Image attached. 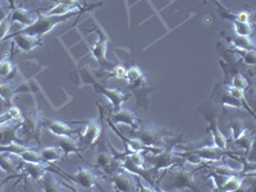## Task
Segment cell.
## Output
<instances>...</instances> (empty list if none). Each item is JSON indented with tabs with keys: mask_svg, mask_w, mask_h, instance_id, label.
I'll return each mask as SVG.
<instances>
[{
	"mask_svg": "<svg viewBox=\"0 0 256 192\" xmlns=\"http://www.w3.org/2000/svg\"><path fill=\"white\" fill-rule=\"evenodd\" d=\"M81 12H72L70 14L66 16H46V14H41L38 10H36V20H34V24H31L30 26L24 27V28H20V34H27V35L31 36H36V38H42L46 34H49L52 28L58 24H64V22H67L70 18H72L73 16L80 14Z\"/></svg>",
	"mask_w": 256,
	"mask_h": 192,
	"instance_id": "1",
	"label": "cell"
},
{
	"mask_svg": "<svg viewBox=\"0 0 256 192\" xmlns=\"http://www.w3.org/2000/svg\"><path fill=\"white\" fill-rule=\"evenodd\" d=\"M166 173L168 176L166 177L164 187L160 190L166 191H180V190H192V191H198L196 186L195 177L192 172L186 170L184 166H172L166 169Z\"/></svg>",
	"mask_w": 256,
	"mask_h": 192,
	"instance_id": "2",
	"label": "cell"
},
{
	"mask_svg": "<svg viewBox=\"0 0 256 192\" xmlns=\"http://www.w3.org/2000/svg\"><path fill=\"white\" fill-rule=\"evenodd\" d=\"M80 74L84 77V84H92V88H95L96 92L102 94V95H104L105 98H106V100L110 102L112 108H113L114 112L120 110L123 102H127V100L131 98V94L122 92V91L116 90V88H106V86H104L102 84H100V82H96L95 80H92L90 73L88 72V68H82V70H80Z\"/></svg>",
	"mask_w": 256,
	"mask_h": 192,
	"instance_id": "3",
	"label": "cell"
},
{
	"mask_svg": "<svg viewBox=\"0 0 256 192\" xmlns=\"http://www.w3.org/2000/svg\"><path fill=\"white\" fill-rule=\"evenodd\" d=\"M22 126L20 131L27 136L28 140H36L40 145V128H41V113L38 109L22 108Z\"/></svg>",
	"mask_w": 256,
	"mask_h": 192,
	"instance_id": "4",
	"label": "cell"
},
{
	"mask_svg": "<svg viewBox=\"0 0 256 192\" xmlns=\"http://www.w3.org/2000/svg\"><path fill=\"white\" fill-rule=\"evenodd\" d=\"M132 136L138 138L141 142L148 146L166 148V146L173 145V142H169V136L152 127H141L140 126L137 130L132 131Z\"/></svg>",
	"mask_w": 256,
	"mask_h": 192,
	"instance_id": "5",
	"label": "cell"
},
{
	"mask_svg": "<svg viewBox=\"0 0 256 192\" xmlns=\"http://www.w3.org/2000/svg\"><path fill=\"white\" fill-rule=\"evenodd\" d=\"M78 134V145L81 150L92 148L102 136V123L99 120H90L84 126V131H81Z\"/></svg>",
	"mask_w": 256,
	"mask_h": 192,
	"instance_id": "6",
	"label": "cell"
},
{
	"mask_svg": "<svg viewBox=\"0 0 256 192\" xmlns=\"http://www.w3.org/2000/svg\"><path fill=\"white\" fill-rule=\"evenodd\" d=\"M110 182L116 191L132 192L138 190V186H137V176L127 172L124 169H120V170L116 172L114 174H112Z\"/></svg>",
	"mask_w": 256,
	"mask_h": 192,
	"instance_id": "7",
	"label": "cell"
},
{
	"mask_svg": "<svg viewBox=\"0 0 256 192\" xmlns=\"http://www.w3.org/2000/svg\"><path fill=\"white\" fill-rule=\"evenodd\" d=\"M96 34H98L99 38H98V41H96L95 45L91 49V54L96 59V62L102 66V70H113V64L106 59V49H108L109 38L99 28L96 30Z\"/></svg>",
	"mask_w": 256,
	"mask_h": 192,
	"instance_id": "8",
	"label": "cell"
},
{
	"mask_svg": "<svg viewBox=\"0 0 256 192\" xmlns=\"http://www.w3.org/2000/svg\"><path fill=\"white\" fill-rule=\"evenodd\" d=\"M62 173H63L68 180H70L76 184L81 186L82 188L90 190L99 184V177H98V174L88 168H78V170H77L76 173H72V174L66 172Z\"/></svg>",
	"mask_w": 256,
	"mask_h": 192,
	"instance_id": "9",
	"label": "cell"
},
{
	"mask_svg": "<svg viewBox=\"0 0 256 192\" xmlns=\"http://www.w3.org/2000/svg\"><path fill=\"white\" fill-rule=\"evenodd\" d=\"M32 84L28 82H24L20 84H13L10 82H4L0 84V99L3 100L4 104L6 106H10L14 98L17 94H24V92H32Z\"/></svg>",
	"mask_w": 256,
	"mask_h": 192,
	"instance_id": "10",
	"label": "cell"
},
{
	"mask_svg": "<svg viewBox=\"0 0 256 192\" xmlns=\"http://www.w3.org/2000/svg\"><path fill=\"white\" fill-rule=\"evenodd\" d=\"M41 127L46 128L48 131L52 132L56 137H73L74 134H78L81 130H73L67 122H60V120H52L48 118L41 116Z\"/></svg>",
	"mask_w": 256,
	"mask_h": 192,
	"instance_id": "11",
	"label": "cell"
},
{
	"mask_svg": "<svg viewBox=\"0 0 256 192\" xmlns=\"http://www.w3.org/2000/svg\"><path fill=\"white\" fill-rule=\"evenodd\" d=\"M12 40L13 44L18 48L20 50H22L24 52H30V50L35 49V48L41 46L42 42H41L40 38H36V36L27 35V34H20V32H14V34H10V35H6V38L3 41H9Z\"/></svg>",
	"mask_w": 256,
	"mask_h": 192,
	"instance_id": "12",
	"label": "cell"
},
{
	"mask_svg": "<svg viewBox=\"0 0 256 192\" xmlns=\"http://www.w3.org/2000/svg\"><path fill=\"white\" fill-rule=\"evenodd\" d=\"M20 126H22V118L14 120L13 124H8V123L0 124V145H9L13 142L24 144V141L18 137Z\"/></svg>",
	"mask_w": 256,
	"mask_h": 192,
	"instance_id": "13",
	"label": "cell"
},
{
	"mask_svg": "<svg viewBox=\"0 0 256 192\" xmlns=\"http://www.w3.org/2000/svg\"><path fill=\"white\" fill-rule=\"evenodd\" d=\"M108 120L113 123L114 126H127V127L131 128L132 131H134V130H137V128L140 127L141 123V120L134 116V113H132V112L130 110H123V109L112 113Z\"/></svg>",
	"mask_w": 256,
	"mask_h": 192,
	"instance_id": "14",
	"label": "cell"
},
{
	"mask_svg": "<svg viewBox=\"0 0 256 192\" xmlns=\"http://www.w3.org/2000/svg\"><path fill=\"white\" fill-rule=\"evenodd\" d=\"M18 168L24 172V174L26 177L31 178L32 180L38 182L42 176L46 172L52 170V166L50 164H40V163H27L24 160L20 159V166Z\"/></svg>",
	"mask_w": 256,
	"mask_h": 192,
	"instance_id": "15",
	"label": "cell"
},
{
	"mask_svg": "<svg viewBox=\"0 0 256 192\" xmlns=\"http://www.w3.org/2000/svg\"><path fill=\"white\" fill-rule=\"evenodd\" d=\"M96 166L102 169V172L106 176L114 174L122 169L120 166V160H116L112 152H100L96 158Z\"/></svg>",
	"mask_w": 256,
	"mask_h": 192,
	"instance_id": "16",
	"label": "cell"
},
{
	"mask_svg": "<svg viewBox=\"0 0 256 192\" xmlns=\"http://www.w3.org/2000/svg\"><path fill=\"white\" fill-rule=\"evenodd\" d=\"M192 152H196L204 162H222L226 156L232 155V152H227V150H222L214 145L202 146V148H195Z\"/></svg>",
	"mask_w": 256,
	"mask_h": 192,
	"instance_id": "17",
	"label": "cell"
},
{
	"mask_svg": "<svg viewBox=\"0 0 256 192\" xmlns=\"http://www.w3.org/2000/svg\"><path fill=\"white\" fill-rule=\"evenodd\" d=\"M17 76V67L13 60L12 54H6L0 60V84L9 82Z\"/></svg>",
	"mask_w": 256,
	"mask_h": 192,
	"instance_id": "18",
	"label": "cell"
},
{
	"mask_svg": "<svg viewBox=\"0 0 256 192\" xmlns=\"http://www.w3.org/2000/svg\"><path fill=\"white\" fill-rule=\"evenodd\" d=\"M126 81L128 82L130 88L134 90H138V88H144L146 86L145 77H144V72L138 66H132L126 70Z\"/></svg>",
	"mask_w": 256,
	"mask_h": 192,
	"instance_id": "19",
	"label": "cell"
},
{
	"mask_svg": "<svg viewBox=\"0 0 256 192\" xmlns=\"http://www.w3.org/2000/svg\"><path fill=\"white\" fill-rule=\"evenodd\" d=\"M9 13H10V22L12 24H20L24 27L30 26L36 20L34 17L35 12H28V10L24 9L22 6H13V8H10V12Z\"/></svg>",
	"mask_w": 256,
	"mask_h": 192,
	"instance_id": "20",
	"label": "cell"
},
{
	"mask_svg": "<svg viewBox=\"0 0 256 192\" xmlns=\"http://www.w3.org/2000/svg\"><path fill=\"white\" fill-rule=\"evenodd\" d=\"M208 120H209V131L212 132V145L216 146V148H222V150H227L228 148V141L226 138L222 131L219 130L218 127V120H216V116H206Z\"/></svg>",
	"mask_w": 256,
	"mask_h": 192,
	"instance_id": "21",
	"label": "cell"
},
{
	"mask_svg": "<svg viewBox=\"0 0 256 192\" xmlns=\"http://www.w3.org/2000/svg\"><path fill=\"white\" fill-rule=\"evenodd\" d=\"M233 141H234V145H236L237 148H242L244 152V155L248 156V155L250 154L251 148H252L254 141H255V134H254V132L250 131L248 128L244 127V130L240 134V136L237 137V138H234Z\"/></svg>",
	"mask_w": 256,
	"mask_h": 192,
	"instance_id": "22",
	"label": "cell"
},
{
	"mask_svg": "<svg viewBox=\"0 0 256 192\" xmlns=\"http://www.w3.org/2000/svg\"><path fill=\"white\" fill-rule=\"evenodd\" d=\"M36 184H40L41 190H44V191H62L63 190V186H62V184L59 182V180H56V178L52 176V170H49V172L45 173L42 177L40 178V180L36 182Z\"/></svg>",
	"mask_w": 256,
	"mask_h": 192,
	"instance_id": "23",
	"label": "cell"
},
{
	"mask_svg": "<svg viewBox=\"0 0 256 192\" xmlns=\"http://www.w3.org/2000/svg\"><path fill=\"white\" fill-rule=\"evenodd\" d=\"M41 158L46 162L48 164H54L62 159L63 156V150L60 146H48V148H41L40 150Z\"/></svg>",
	"mask_w": 256,
	"mask_h": 192,
	"instance_id": "24",
	"label": "cell"
},
{
	"mask_svg": "<svg viewBox=\"0 0 256 192\" xmlns=\"http://www.w3.org/2000/svg\"><path fill=\"white\" fill-rule=\"evenodd\" d=\"M58 146H60L62 150H63V156L67 158L70 154H77L81 152V148L78 145V140L73 138V137H60V141H59ZM81 156V155H80Z\"/></svg>",
	"mask_w": 256,
	"mask_h": 192,
	"instance_id": "25",
	"label": "cell"
},
{
	"mask_svg": "<svg viewBox=\"0 0 256 192\" xmlns=\"http://www.w3.org/2000/svg\"><path fill=\"white\" fill-rule=\"evenodd\" d=\"M248 173H241V174H233V176H228L224 184L222 186L220 191L222 192H233L237 191V190L241 188L242 184H244V178L248 177Z\"/></svg>",
	"mask_w": 256,
	"mask_h": 192,
	"instance_id": "26",
	"label": "cell"
},
{
	"mask_svg": "<svg viewBox=\"0 0 256 192\" xmlns=\"http://www.w3.org/2000/svg\"><path fill=\"white\" fill-rule=\"evenodd\" d=\"M13 155L8 154V152H0V169L3 170L6 174H14V176H20L17 172V168H16V164L12 159ZM24 177V176H20Z\"/></svg>",
	"mask_w": 256,
	"mask_h": 192,
	"instance_id": "27",
	"label": "cell"
},
{
	"mask_svg": "<svg viewBox=\"0 0 256 192\" xmlns=\"http://www.w3.org/2000/svg\"><path fill=\"white\" fill-rule=\"evenodd\" d=\"M230 52H234V54H238L242 58V60L244 62V64H248V66H251L254 67L256 63V56H255V50H248V49H241V48L233 46L230 48Z\"/></svg>",
	"mask_w": 256,
	"mask_h": 192,
	"instance_id": "28",
	"label": "cell"
},
{
	"mask_svg": "<svg viewBox=\"0 0 256 192\" xmlns=\"http://www.w3.org/2000/svg\"><path fill=\"white\" fill-rule=\"evenodd\" d=\"M20 160H24V162H27V163H40V164H48L42 158H41L40 152H35V150H32V148H26L24 152H20L18 155ZM52 166V164H50Z\"/></svg>",
	"mask_w": 256,
	"mask_h": 192,
	"instance_id": "29",
	"label": "cell"
},
{
	"mask_svg": "<svg viewBox=\"0 0 256 192\" xmlns=\"http://www.w3.org/2000/svg\"><path fill=\"white\" fill-rule=\"evenodd\" d=\"M233 27H234V32L237 36H242V38H250L252 34V26L250 22H240V20H232Z\"/></svg>",
	"mask_w": 256,
	"mask_h": 192,
	"instance_id": "30",
	"label": "cell"
},
{
	"mask_svg": "<svg viewBox=\"0 0 256 192\" xmlns=\"http://www.w3.org/2000/svg\"><path fill=\"white\" fill-rule=\"evenodd\" d=\"M72 12H81L82 10H77V9H72L70 6H64V4L60 3H56V6L50 8L45 14L46 16H66V14H70Z\"/></svg>",
	"mask_w": 256,
	"mask_h": 192,
	"instance_id": "31",
	"label": "cell"
},
{
	"mask_svg": "<svg viewBox=\"0 0 256 192\" xmlns=\"http://www.w3.org/2000/svg\"><path fill=\"white\" fill-rule=\"evenodd\" d=\"M230 42V45L237 48H241V49H248V50H255L254 46V42L248 38H242V36H237L236 38H228Z\"/></svg>",
	"mask_w": 256,
	"mask_h": 192,
	"instance_id": "32",
	"label": "cell"
},
{
	"mask_svg": "<svg viewBox=\"0 0 256 192\" xmlns=\"http://www.w3.org/2000/svg\"><path fill=\"white\" fill-rule=\"evenodd\" d=\"M230 86H234V88H241V90L246 91L250 84H248V81L246 80V77H244V74H241L240 72H236L232 77V84H230Z\"/></svg>",
	"mask_w": 256,
	"mask_h": 192,
	"instance_id": "33",
	"label": "cell"
},
{
	"mask_svg": "<svg viewBox=\"0 0 256 192\" xmlns=\"http://www.w3.org/2000/svg\"><path fill=\"white\" fill-rule=\"evenodd\" d=\"M10 26H12V22H10V13H8L3 20H0V42L6 38Z\"/></svg>",
	"mask_w": 256,
	"mask_h": 192,
	"instance_id": "34",
	"label": "cell"
},
{
	"mask_svg": "<svg viewBox=\"0 0 256 192\" xmlns=\"http://www.w3.org/2000/svg\"><path fill=\"white\" fill-rule=\"evenodd\" d=\"M230 132H232V140L237 138L240 136L242 131L244 130V124L241 120L236 118V120H232L230 122Z\"/></svg>",
	"mask_w": 256,
	"mask_h": 192,
	"instance_id": "35",
	"label": "cell"
},
{
	"mask_svg": "<svg viewBox=\"0 0 256 192\" xmlns=\"http://www.w3.org/2000/svg\"><path fill=\"white\" fill-rule=\"evenodd\" d=\"M208 177L212 180V184H214V190H216V191H220L222 186H223L224 182H226V180H227V176L218 174V173H216V172L210 173Z\"/></svg>",
	"mask_w": 256,
	"mask_h": 192,
	"instance_id": "36",
	"label": "cell"
},
{
	"mask_svg": "<svg viewBox=\"0 0 256 192\" xmlns=\"http://www.w3.org/2000/svg\"><path fill=\"white\" fill-rule=\"evenodd\" d=\"M227 94L232 96V98H234V99L246 102V91L241 90V88H234V86H230V88H227Z\"/></svg>",
	"mask_w": 256,
	"mask_h": 192,
	"instance_id": "37",
	"label": "cell"
},
{
	"mask_svg": "<svg viewBox=\"0 0 256 192\" xmlns=\"http://www.w3.org/2000/svg\"><path fill=\"white\" fill-rule=\"evenodd\" d=\"M126 68L123 66H116V67L112 70V76H114L116 78H120V80H124L126 77Z\"/></svg>",
	"mask_w": 256,
	"mask_h": 192,
	"instance_id": "38",
	"label": "cell"
},
{
	"mask_svg": "<svg viewBox=\"0 0 256 192\" xmlns=\"http://www.w3.org/2000/svg\"><path fill=\"white\" fill-rule=\"evenodd\" d=\"M236 20L240 22H250L251 20V13L248 10H242V12L236 13Z\"/></svg>",
	"mask_w": 256,
	"mask_h": 192,
	"instance_id": "39",
	"label": "cell"
},
{
	"mask_svg": "<svg viewBox=\"0 0 256 192\" xmlns=\"http://www.w3.org/2000/svg\"><path fill=\"white\" fill-rule=\"evenodd\" d=\"M12 178H18V180H20V178H22L20 177V176H14V174H9L8 177L6 178H4V180H0V191H3V188H4V186H6V184H8L9 180H12Z\"/></svg>",
	"mask_w": 256,
	"mask_h": 192,
	"instance_id": "40",
	"label": "cell"
},
{
	"mask_svg": "<svg viewBox=\"0 0 256 192\" xmlns=\"http://www.w3.org/2000/svg\"><path fill=\"white\" fill-rule=\"evenodd\" d=\"M6 14H8V13L6 12V9H4L3 6H2V4H0V20H3Z\"/></svg>",
	"mask_w": 256,
	"mask_h": 192,
	"instance_id": "41",
	"label": "cell"
},
{
	"mask_svg": "<svg viewBox=\"0 0 256 192\" xmlns=\"http://www.w3.org/2000/svg\"><path fill=\"white\" fill-rule=\"evenodd\" d=\"M82 2H84V6H86V3H88V0H82Z\"/></svg>",
	"mask_w": 256,
	"mask_h": 192,
	"instance_id": "42",
	"label": "cell"
},
{
	"mask_svg": "<svg viewBox=\"0 0 256 192\" xmlns=\"http://www.w3.org/2000/svg\"><path fill=\"white\" fill-rule=\"evenodd\" d=\"M52 2H56V0H52Z\"/></svg>",
	"mask_w": 256,
	"mask_h": 192,
	"instance_id": "43",
	"label": "cell"
}]
</instances>
